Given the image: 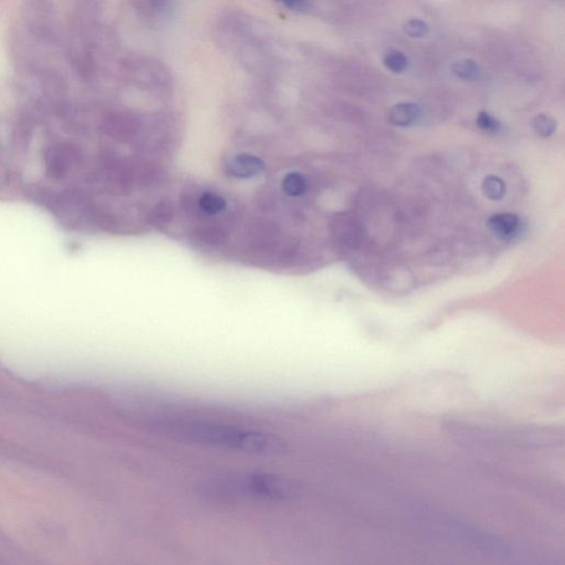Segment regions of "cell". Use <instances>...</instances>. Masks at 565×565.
I'll return each mask as SVG.
<instances>
[{"label":"cell","instance_id":"5","mask_svg":"<svg viewBox=\"0 0 565 565\" xmlns=\"http://www.w3.org/2000/svg\"><path fill=\"white\" fill-rule=\"evenodd\" d=\"M422 116L420 106L414 103H399L388 113L389 122L399 127L413 126Z\"/></svg>","mask_w":565,"mask_h":565},{"label":"cell","instance_id":"4","mask_svg":"<svg viewBox=\"0 0 565 565\" xmlns=\"http://www.w3.org/2000/svg\"><path fill=\"white\" fill-rule=\"evenodd\" d=\"M488 228L501 241H511L520 233L521 221L517 214L498 213L488 220Z\"/></svg>","mask_w":565,"mask_h":565},{"label":"cell","instance_id":"3","mask_svg":"<svg viewBox=\"0 0 565 565\" xmlns=\"http://www.w3.org/2000/svg\"><path fill=\"white\" fill-rule=\"evenodd\" d=\"M265 168L263 159L244 153L230 159L227 173L230 177L240 179V181H249V179L262 176Z\"/></svg>","mask_w":565,"mask_h":565},{"label":"cell","instance_id":"8","mask_svg":"<svg viewBox=\"0 0 565 565\" xmlns=\"http://www.w3.org/2000/svg\"><path fill=\"white\" fill-rule=\"evenodd\" d=\"M451 71H453L457 78L465 81H475L480 78L481 74L479 64L471 59L457 61V63L451 65Z\"/></svg>","mask_w":565,"mask_h":565},{"label":"cell","instance_id":"2","mask_svg":"<svg viewBox=\"0 0 565 565\" xmlns=\"http://www.w3.org/2000/svg\"><path fill=\"white\" fill-rule=\"evenodd\" d=\"M182 432L194 443L240 453L279 456L286 451L285 441L279 436L236 425L197 421L184 424Z\"/></svg>","mask_w":565,"mask_h":565},{"label":"cell","instance_id":"1","mask_svg":"<svg viewBox=\"0 0 565 565\" xmlns=\"http://www.w3.org/2000/svg\"><path fill=\"white\" fill-rule=\"evenodd\" d=\"M300 487L284 476L270 472H240L219 476L203 486V495L218 502H287L296 500Z\"/></svg>","mask_w":565,"mask_h":565},{"label":"cell","instance_id":"13","mask_svg":"<svg viewBox=\"0 0 565 565\" xmlns=\"http://www.w3.org/2000/svg\"><path fill=\"white\" fill-rule=\"evenodd\" d=\"M476 124L481 131L487 133H497L501 131V123L490 113L481 111L476 117Z\"/></svg>","mask_w":565,"mask_h":565},{"label":"cell","instance_id":"6","mask_svg":"<svg viewBox=\"0 0 565 565\" xmlns=\"http://www.w3.org/2000/svg\"><path fill=\"white\" fill-rule=\"evenodd\" d=\"M197 208L207 217H217L228 210V202L223 194L213 192H204L199 194Z\"/></svg>","mask_w":565,"mask_h":565},{"label":"cell","instance_id":"9","mask_svg":"<svg viewBox=\"0 0 565 565\" xmlns=\"http://www.w3.org/2000/svg\"><path fill=\"white\" fill-rule=\"evenodd\" d=\"M481 190L485 197L492 200V202H497V200L505 197L506 183L501 178L495 176V174H490L482 181Z\"/></svg>","mask_w":565,"mask_h":565},{"label":"cell","instance_id":"10","mask_svg":"<svg viewBox=\"0 0 565 565\" xmlns=\"http://www.w3.org/2000/svg\"><path fill=\"white\" fill-rule=\"evenodd\" d=\"M383 64L392 74H400L409 68V59L402 51L390 50L384 55Z\"/></svg>","mask_w":565,"mask_h":565},{"label":"cell","instance_id":"7","mask_svg":"<svg viewBox=\"0 0 565 565\" xmlns=\"http://www.w3.org/2000/svg\"><path fill=\"white\" fill-rule=\"evenodd\" d=\"M281 188L289 198H301L308 190V182L304 174L291 172L282 178Z\"/></svg>","mask_w":565,"mask_h":565},{"label":"cell","instance_id":"11","mask_svg":"<svg viewBox=\"0 0 565 565\" xmlns=\"http://www.w3.org/2000/svg\"><path fill=\"white\" fill-rule=\"evenodd\" d=\"M531 125L533 130L542 137H550L557 130V122L551 116L544 114L534 117Z\"/></svg>","mask_w":565,"mask_h":565},{"label":"cell","instance_id":"12","mask_svg":"<svg viewBox=\"0 0 565 565\" xmlns=\"http://www.w3.org/2000/svg\"><path fill=\"white\" fill-rule=\"evenodd\" d=\"M404 33L411 38H423L430 33L429 25L421 19H410L403 25Z\"/></svg>","mask_w":565,"mask_h":565}]
</instances>
